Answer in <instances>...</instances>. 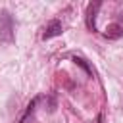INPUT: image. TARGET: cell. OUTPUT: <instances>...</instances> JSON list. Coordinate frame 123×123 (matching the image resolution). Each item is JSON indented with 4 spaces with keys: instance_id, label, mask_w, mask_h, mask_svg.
Masks as SVG:
<instances>
[{
    "instance_id": "cell-4",
    "label": "cell",
    "mask_w": 123,
    "mask_h": 123,
    "mask_svg": "<svg viewBox=\"0 0 123 123\" xmlns=\"http://www.w3.org/2000/svg\"><path fill=\"white\" fill-rule=\"evenodd\" d=\"M73 62H75V63H79V65H81V67H83V69H85L88 75H92V69H90V67L85 63V60H83V58H77V56H75V58H73Z\"/></svg>"
},
{
    "instance_id": "cell-5",
    "label": "cell",
    "mask_w": 123,
    "mask_h": 123,
    "mask_svg": "<svg viewBox=\"0 0 123 123\" xmlns=\"http://www.w3.org/2000/svg\"><path fill=\"white\" fill-rule=\"evenodd\" d=\"M98 121H100V123H102V117H98Z\"/></svg>"
},
{
    "instance_id": "cell-1",
    "label": "cell",
    "mask_w": 123,
    "mask_h": 123,
    "mask_svg": "<svg viewBox=\"0 0 123 123\" xmlns=\"http://www.w3.org/2000/svg\"><path fill=\"white\" fill-rule=\"evenodd\" d=\"M0 40L12 42L13 40V17L8 10H0Z\"/></svg>"
},
{
    "instance_id": "cell-2",
    "label": "cell",
    "mask_w": 123,
    "mask_h": 123,
    "mask_svg": "<svg viewBox=\"0 0 123 123\" xmlns=\"http://www.w3.org/2000/svg\"><path fill=\"white\" fill-rule=\"evenodd\" d=\"M62 31H63V27H62V21H60V19H52V21H50V23L44 27L42 38H44V40H48V38L60 37V35H62Z\"/></svg>"
},
{
    "instance_id": "cell-3",
    "label": "cell",
    "mask_w": 123,
    "mask_h": 123,
    "mask_svg": "<svg viewBox=\"0 0 123 123\" xmlns=\"http://www.w3.org/2000/svg\"><path fill=\"white\" fill-rule=\"evenodd\" d=\"M98 8H100V4H92V6L88 8V29H90V31H96V23H94V19H96V12H98Z\"/></svg>"
}]
</instances>
